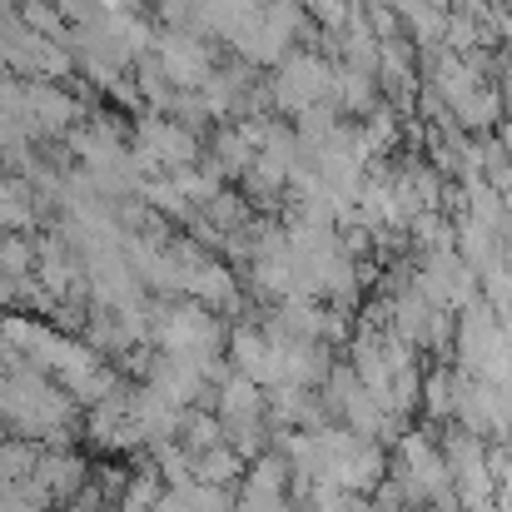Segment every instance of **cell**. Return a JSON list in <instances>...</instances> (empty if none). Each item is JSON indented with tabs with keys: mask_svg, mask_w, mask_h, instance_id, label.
<instances>
[{
	"mask_svg": "<svg viewBox=\"0 0 512 512\" xmlns=\"http://www.w3.org/2000/svg\"><path fill=\"white\" fill-rule=\"evenodd\" d=\"M165 343L174 348V358H204L214 343H219V329L199 314V309H179V314H170L165 319Z\"/></svg>",
	"mask_w": 512,
	"mask_h": 512,
	"instance_id": "cell-1",
	"label": "cell"
},
{
	"mask_svg": "<svg viewBox=\"0 0 512 512\" xmlns=\"http://www.w3.org/2000/svg\"><path fill=\"white\" fill-rule=\"evenodd\" d=\"M329 85H334V75H329L319 60H294V65L279 75V100H284L289 110H314Z\"/></svg>",
	"mask_w": 512,
	"mask_h": 512,
	"instance_id": "cell-2",
	"label": "cell"
},
{
	"mask_svg": "<svg viewBox=\"0 0 512 512\" xmlns=\"http://www.w3.org/2000/svg\"><path fill=\"white\" fill-rule=\"evenodd\" d=\"M160 55H165L170 80H179V85H194V80L209 75V55H204L194 40H184V35H170V40L160 45Z\"/></svg>",
	"mask_w": 512,
	"mask_h": 512,
	"instance_id": "cell-3",
	"label": "cell"
},
{
	"mask_svg": "<svg viewBox=\"0 0 512 512\" xmlns=\"http://www.w3.org/2000/svg\"><path fill=\"white\" fill-rule=\"evenodd\" d=\"M145 140H150L155 155H165V160H174V165H184V160L194 155V140H189L184 130H174V125H160V120L145 125Z\"/></svg>",
	"mask_w": 512,
	"mask_h": 512,
	"instance_id": "cell-4",
	"label": "cell"
},
{
	"mask_svg": "<svg viewBox=\"0 0 512 512\" xmlns=\"http://www.w3.org/2000/svg\"><path fill=\"white\" fill-rule=\"evenodd\" d=\"M25 219H30L25 199L15 189H0V224H25Z\"/></svg>",
	"mask_w": 512,
	"mask_h": 512,
	"instance_id": "cell-5",
	"label": "cell"
},
{
	"mask_svg": "<svg viewBox=\"0 0 512 512\" xmlns=\"http://www.w3.org/2000/svg\"><path fill=\"white\" fill-rule=\"evenodd\" d=\"M229 473H234V458L214 448V453L204 458V478H214V483H219V478H229Z\"/></svg>",
	"mask_w": 512,
	"mask_h": 512,
	"instance_id": "cell-6",
	"label": "cell"
}]
</instances>
